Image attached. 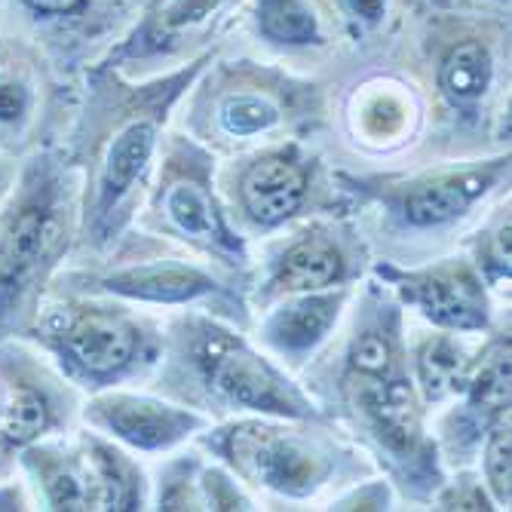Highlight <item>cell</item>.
<instances>
[{
  "instance_id": "cell-15",
  "label": "cell",
  "mask_w": 512,
  "mask_h": 512,
  "mask_svg": "<svg viewBox=\"0 0 512 512\" xmlns=\"http://www.w3.org/2000/svg\"><path fill=\"white\" fill-rule=\"evenodd\" d=\"M368 273L381 279L405 310H414L433 329L482 338L500 319L491 289L463 249H451L414 264L375 258Z\"/></svg>"
},
{
  "instance_id": "cell-7",
  "label": "cell",
  "mask_w": 512,
  "mask_h": 512,
  "mask_svg": "<svg viewBox=\"0 0 512 512\" xmlns=\"http://www.w3.org/2000/svg\"><path fill=\"white\" fill-rule=\"evenodd\" d=\"M184 99L188 111L178 129L218 160L283 138H319L329 114L316 80L255 62L215 65L212 59Z\"/></svg>"
},
{
  "instance_id": "cell-24",
  "label": "cell",
  "mask_w": 512,
  "mask_h": 512,
  "mask_svg": "<svg viewBox=\"0 0 512 512\" xmlns=\"http://www.w3.org/2000/svg\"><path fill=\"white\" fill-rule=\"evenodd\" d=\"M473 350L476 347L470 344V335L433 329V325H427L424 332H414V338H408L411 381L430 411L439 405H448L460 393L463 381H467Z\"/></svg>"
},
{
  "instance_id": "cell-32",
  "label": "cell",
  "mask_w": 512,
  "mask_h": 512,
  "mask_svg": "<svg viewBox=\"0 0 512 512\" xmlns=\"http://www.w3.org/2000/svg\"><path fill=\"white\" fill-rule=\"evenodd\" d=\"M393 506H396V491L387 482V476H381V473H371L365 479L350 482L347 488L335 491L329 500L322 503V509H338V512H347V509L350 512L353 509H359V512H387Z\"/></svg>"
},
{
  "instance_id": "cell-6",
  "label": "cell",
  "mask_w": 512,
  "mask_h": 512,
  "mask_svg": "<svg viewBox=\"0 0 512 512\" xmlns=\"http://www.w3.org/2000/svg\"><path fill=\"white\" fill-rule=\"evenodd\" d=\"M59 375L83 396L148 384L163 350V319L114 295L65 283L43 295L25 332Z\"/></svg>"
},
{
  "instance_id": "cell-17",
  "label": "cell",
  "mask_w": 512,
  "mask_h": 512,
  "mask_svg": "<svg viewBox=\"0 0 512 512\" xmlns=\"http://www.w3.org/2000/svg\"><path fill=\"white\" fill-rule=\"evenodd\" d=\"M240 4L243 0H151L126 37L108 46L99 62L132 80L166 74L169 62L184 65L197 59L200 46Z\"/></svg>"
},
{
  "instance_id": "cell-20",
  "label": "cell",
  "mask_w": 512,
  "mask_h": 512,
  "mask_svg": "<svg viewBox=\"0 0 512 512\" xmlns=\"http://www.w3.org/2000/svg\"><path fill=\"white\" fill-rule=\"evenodd\" d=\"M126 0H0V31L16 34L50 59L59 71L80 68V56L96 43Z\"/></svg>"
},
{
  "instance_id": "cell-23",
  "label": "cell",
  "mask_w": 512,
  "mask_h": 512,
  "mask_svg": "<svg viewBox=\"0 0 512 512\" xmlns=\"http://www.w3.org/2000/svg\"><path fill=\"white\" fill-rule=\"evenodd\" d=\"M77 439L86 451L92 485H96V503L105 512H142L151 509V476L138 463L135 451L117 445L114 439L77 427Z\"/></svg>"
},
{
  "instance_id": "cell-9",
  "label": "cell",
  "mask_w": 512,
  "mask_h": 512,
  "mask_svg": "<svg viewBox=\"0 0 512 512\" xmlns=\"http://www.w3.org/2000/svg\"><path fill=\"white\" fill-rule=\"evenodd\" d=\"M132 227L212 264L252 286L255 252L218 191V157L181 129H166L145 200Z\"/></svg>"
},
{
  "instance_id": "cell-31",
  "label": "cell",
  "mask_w": 512,
  "mask_h": 512,
  "mask_svg": "<svg viewBox=\"0 0 512 512\" xmlns=\"http://www.w3.org/2000/svg\"><path fill=\"white\" fill-rule=\"evenodd\" d=\"M433 509H457V512H494V500L479 476L476 467L467 470H451L442 482V488L433 494Z\"/></svg>"
},
{
  "instance_id": "cell-30",
  "label": "cell",
  "mask_w": 512,
  "mask_h": 512,
  "mask_svg": "<svg viewBox=\"0 0 512 512\" xmlns=\"http://www.w3.org/2000/svg\"><path fill=\"white\" fill-rule=\"evenodd\" d=\"M200 491H203V509L209 512H252L261 509L258 497L230 473L221 467L218 460H206L203 476H200Z\"/></svg>"
},
{
  "instance_id": "cell-16",
  "label": "cell",
  "mask_w": 512,
  "mask_h": 512,
  "mask_svg": "<svg viewBox=\"0 0 512 512\" xmlns=\"http://www.w3.org/2000/svg\"><path fill=\"white\" fill-rule=\"evenodd\" d=\"M509 408H512V335H509V313H506L479 338L467 368V381H463L460 393L436 417L433 436L448 473L476 467L485 433L500 417L509 414Z\"/></svg>"
},
{
  "instance_id": "cell-19",
  "label": "cell",
  "mask_w": 512,
  "mask_h": 512,
  "mask_svg": "<svg viewBox=\"0 0 512 512\" xmlns=\"http://www.w3.org/2000/svg\"><path fill=\"white\" fill-rule=\"evenodd\" d=\"M341 126L353 154L371 163L399 160L424 145L427 105L421 92L405 80L371 77L347 96Z\"/></svg>"
},
{
  "instance_id": "cell-2",
  "label": "cell",
  "mask_w": 512,
  "mask_h": 512,
  "mask_svg": "<svg viewBox=\"0 0 512 512\" xmlns=\"http://www.w3.org/2000/svg\"><path fill=\"white\" fill-rule=\"evenodd\" d=\"M338 184L350 200V215L375 252L387 261L414 264L417 255H439L457 234L482 218V209L509 194L512 154H479L460 160L414 163L402 169L335 166Z\"/></svg>"
},
{
  "instance_id": "cell-12",
  "label": "cell",
  "mask_w": 512,
  "mask_h": 512,
  "mask_svg": "<svg viewBox=\"0 0 512 512\" xmlns=\"http://www.w3.org/2000/svg\"><path fill=\"white\" fill-rule=\"evenodd\" d=\"M375 261L353 215H313L267 237L264 258L255 261L249 307L252 316L276 298L359 286Z\"/></svg>"
},
{
  "instance_id": "cell-1",
  "label": "cell",
  "mask_w": 512,
  "mask_h": 512,
  "mask_svg": "<svg viewBox=\"0 0 512 512\" xmlns=\"http://www.w3.org/2000/svg\"><path fill=\"white\" fill-rule=\"evenodd\" d=\"M212 59L209 50L148 80H132L105 62L83 68L77 108L59 145L80 172V237L71 264L99 261L132 230L172 114Z\"/></svg>"
},
{
  "instance_id": "cell-22",
  "label": "cell",
  "mask_w": 512,
  "mask_h": 512,
  "mask_svg": "<svg viewBox=\"0 0 512 512\" xmlns=\"http://www.w3.org/2000/svg\"><path fill=\"white\" fill-rule=\"evenodd\" d=\"M16 476L25 482L34 509L99 512L92 470L77 439V430L40 439L19 451Z\"/></svg>"
},
{
  "instance_id": "cell-3",
  "label": "cell",
  "mask_w": 512,
  "mask_h": 512,
  "mask_svg": "<svg viewBox=\"0 0 512 512\" xmlns=\"http://www.w3.org/2000/svg\"><path fill=\"white\" fill-rule=\"evenodd\" d=\"M148 387L209 421L240 414L325 417L307 387L267 356L246 329L197 307L163 319V350Z\"/></svg>"
},
{
  "instance_id": "cell-25",
  "label": "cell",
  "mask_w": 512,
  "mask_h": 512,
  "mask_svg": "<svg viewBox=\"0 0 512 512\" xmlns=\"http://www.w3.org/2000/svg\"><path fill=\"white\" fill-rule=\"evenodd\" d=\"M252 25L267 46L283 53H316L332 43L316 0H255Z\"/></svg>"
},
{
  "instance_id": "cell-10",
  "label": "cell",
  "mask_w": 512,
  "mask_h": 512,
  "mask_svg": "<svg viewBox=\"0 0 512 512\" xmlns=\"http://www.w3.org/2000/svg\"><path fill=\"white\" fill-rule=\"evenodd\" d=\"M59 283L114 295L120 301L154 310H209L252 332L249 289L160 237L132 227L129 234L99 261L68 264ZM53 279V283H56Z\"/></svg>"
},
{
  "instance_id": "cell-27",
  "label": "cell",
  "mask_w": 512,
  "mask_h": 512,
  "mask_svg": "<svg viewBox=\"0 0 512 512\" xmlns=\"http://www.w3.org/2000/svg\"><path fill=\"white\" fill-rule=\"evenodd\" d=\"M209 454L188 442L166 454V460L151 476V509L160 512H200L203 509V491L200 476Z\"/></svg>"
},
{
  "instance_id": "cell-28",
  "label": "cell",
  "mask_w": 512,
  "mask_h": 512,
  "mask_svg": "<svg viewBox=\"0 0 512 512\" xmlns=\"http://www.w3.org/2000/svg\"><path fill=\"white\" fill-rule=\"evenodd\" d=\"M476 470L494 500L497 509H512V424L509 414L485 433L479 457H476Z\"/></svg>"
},
{
  "instance_id": "cell-18",
  "label": "cell",
  "mask_w": 512,
  "mask_h": 512,
  "mask_svg": "<svg viewBox=\"0 0 512 512\" xmlns=\"http://www.w3.org/2000/svg\"><path fill=\"white\" fill-rule=\"evenodd\" d=\"M80 424L135 454H169L194 442L212 421L206 414L154 390L114 387L80 402Z\"/></svg>"
},
{
  "instance_id": "cell-26",
  "label": "cell",
  "mask_w": 512,
  "mask_h": 512,
  "mask_svg": "<svg viewBox=\"0 0 512 512\" xmlns=\"http://www.w3.org/2000/svg\"><path fill=\"white\" fill-rule=\"evenodd\" d=\"M463 252L485 279L494 298H509L512 283V209L509 194L491 203V212L479 218L463 240Z\"/></svg>"
},
{
  "instance_id": "cell-14",
  "label": "cell",
  "mask_w": 512,
  "mask_h": 512,
  "mask_svg": "<svg viewBox=\"0 0 512 512\" xmlns=\"http://www.w3.org/2000/svg\"><path fill=\"white\" fill-rule=\"evenodd\" d=\"M77 92L34 43L0 31V154L25 160L62 145Z\"/></svg>"
},
{
  "instance_id": "cell-4",
  "label": "cell",
  "mask_w": 512,
  "mask_h": 512,
  "mask_svg": "<svg viewBox=\"0 0 512 512\" xmlns=\"http://www.w3.org/2000/svg\"><path fill=\"white\" fill-rule=\"evenodd\" d=\"M194 442L234 473L258 503H325L350 482L378 473L329 417L240 414L212 421Z\"/></svg>"
},
{
  "instance_id": "cell-11",
  "label": "cell",
  "mask_w": 512,
  "mask_h": 512,
  "mask_svg": "<svg viewBox=\"0 0 512 512\" xmlns=\"http://www.w3.org/2000/svg\"><path fill=\"white\" fill-rule=\"evenodd\" d=\"M218 191L243 237H276L313 215H350L335 166L316 138H283L218 160Z\"/></svg>"
},
{
  "instance_id": "cell-8",
  "label": "cell",
  "mask_w": 512,
  "mask_h": 512,
  "mask_svg": "<svg viewBox=\"0 0 512 512\" xmlns=\"http://www.w3.org/2000/svg\"><path fill=\"white\" fill-rule=\"evenodd\" d=\"M310 396L368 454L375 470L387 476L396 500L414 506L433 503L448 470L433 436V411L417 393L411 371L325 384Z\"/></svg>"
},
{
  "instance_id": "cell-21",
  "label": "cell",
  "mask_w": 512,
  "mask_h": 512,
  "mask_svg": "<svg viewBox=\"0 0 512 512\" xmlns=\"http://www.w3.org/2000/svg\"><path fill=\"white\" fill-rule=\"evenodd\" d=\"M353 292L356 286H338L276 298L255 313L249 335L267 356H273L298 378L341 329Z\"/></svg>"
},
{
  "instance_id": "cell-33",
  "label": "cell",
  "mask_w": 512,
  "mask_h": 512,
  "mask_svg": "<svg viewBox=\"0 0 512 512\" xmlns=\"http://www.w3.org/2000/svg\"><path fill=\"white\" fill-rule=\"evenodd\" d=\"M19 163H22V160L0 154V209H4V203H7V197H10V191H13V184H16Z\"/></svg>"
},
{
  "instance_id": "cell-29",
  "label": "cell",
  "mask_w": 512,
  "mask_h": 512,
  "mask_svg": "<svg viewBox=\"0 0 512 512\" xmlns=\"http://www.w3.org/2000/svg\"><path fill=\"white\" fill-rule=\"evenodd\" d=\"M393 7L396 0H322L319 10L347 40L368 43L384 34L393 19Z\"/></svg>"
},
{
  "instance_id": "cell-5",
  "label": "cell",
  "mask_w": 512,
  "mask_h": 512,
  "mask_svg": "<svg viewBox=\"0 0 512 512\" xmlns=\"http://www.w3.org/2000/svg\"><path fill=\"white\" fill-rule=\"evenodd\" d=\"M80 237V172L59 145L19 163L0 209V344L25 338Z\"/></svg>"
},
{
  "instance_id": "cell-13",
  "label": "cell",
  "mask_w": 512,
  "mask_h": 512,
  "mask_svg": "<svg viewBox=\"0 0 512 512\" xmlns=\"http://www.w3.org/2000/svg\"><path fill=\"white\" fill-rule=\"evenodd\" d=\"M83 393L31 341L0 344V479L16 476V457L28 445L80 427Z\"/></svg>"
}]
</instances>
